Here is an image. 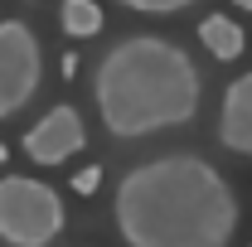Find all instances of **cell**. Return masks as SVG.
Segmentation results:
<instances>
[{"label":"cell","instance_id":"obj_1","mask_svg":"<svg viewBox=\"0 0 252 247\" xmlns=\"http://www.w3.org/2000/svg\"><path fill=\"white\" fill-rule=\"evenodd\" d=\"M112 214L126 247H228L238 194L204 155H156L126 170Z\"/></svg>","mask_w":252,"mask_h":247},{"label":"cell","instance_id":"obj_2","mask_svg":"<svg viewBox=\"0 0 252 247\" xmlns=\"http://www.w3.org/2000/svg\"><path fill=\"white\" fill-rule=\"evenodd\" d=\"M204 78L180 44L160 34H131L112 44L93 73V102L107 136L146 141L194 122Z\"/></svg>","mask_w":252,"mask_h":247},{"label":"cell","instance_id":"obj_3","mask_svg":"<svg viewBox=\"0 0 252 247\" xmlns=\"http://www.w3.org/2000/svg\"><path fill=\"white\" fill-rule=\"evenodd\" d=\"M63 233V199L59 189L30 175L0 180V243L10 247H49Z\"/></svg>","mask_w":252,"mask_h":247},{"label":"cell","instance_id":"obj_4","mask_svg":"<svg viewBox=\"0 0 252 247\" xmlns=\"http://www.w3.org/2000/svg\"><path fill=\"white\" fill-rule=\"evenodd\" d=\"M44 83V49L25 20H0V122L15 117Z\"/></svg>","mask_w":252,"mask_h":247},{"label":"cell","instance_id":"obj_5","mask_svg":"<svg viewBox=\"0 0 252 247\" xmlns=\"http://www.w3.org/2000/svg\"><path fill=\"white\" fill-rule=\"evenodd\" d=\"M83 146H88V126H83V117L73 107L44 112L30 126V136H25V155H30L34 165H63L68 155H78Z\"/></svg>","mask_w":252,"mask_h":247},{"label":"cell","instance_id":"obj_6","mask_svg":"<svg viewBox=\"0 0 252 247\" xmlns=\"http://www.w3.org/2000/svg\"><path fill=\"white\" fill-rule=\"evenodd\" d=\"M219 141L233 155H252V73L233 78L223 93V117H219Z\"/></svg>","mask_w":252,"mask_h":247},{"label":"cell","instance_id":"obj_7","mask_svg":"<svg viewBox=\"0 0 252 247\" xmlns=\"http://www.w3.org/2000/svg\"><path fill=\"white\" fill-rule=\"evenodd\" d=\"M199 39H204V49L214 54V59H223V63H233L238 54H243V25L233 20V15H209L204 25H199Z\"/></svg>","mask_w":252,"mask_h":247},{"label":"cell","instance_id":"obj_8","mask_svg":"<svg viewBox=\"0 0 252 247\" xmlns=\"http://www.w3.org/2000/svg\"><path fill=\"white\" fill-rule=\"evenodd\" d=\"M59 25L63 34H73V39H93L102 30V10H97V0H63L59 5Z\"/></svg>","mask_w":252,"mask_h":247},{"label":"cell","instance_id":"obj_9","mask_svg":"<svg viewBox=\"0 0 252 247\" xmlns=\"http://www.w3.org/2000/svg\"><path fill=\"white\" fill-rule=\"evenodd\" d=\"M126 10H136V15H180L189 5H199V0H117Z\"/></svg>","mask_w":252,"mask_h":247},{"label":"cell","instance_id":"obj_10","mask_svg":"<svg viewBox=\"0 0 252 247\" xmlns=\"http://www.w3.org/2000/svg\"><path fill=\"white\" fill-rule=\"evenodd\" d=\"M97 180H102V170H97V165H88V170H78V175H73V189H78V194H93Z\"/></svg>","mask_w":252,"mask_h":247},{"label":"cell","instance_id":"obj_11","mask_svg":"<svg viewBox=\"0 0 252 247\" xmlns=\"http://www.w3.org/2000/svg\"><path fill=\"white\" fill-rule=\"evenodd\" d=\"M59 68H63V78H73V73H78V54H63Z\"/></svg>","mask_w":252,"mask_h":247},{"label":"cell","instance_id":"obj_12","mask_svg":"<svg viewBox=\"0 0 252 247\" xmlns=\"http://www.w3.org/2000/svg\"><path fill=\"white\" fill-rule=\"evenodd\" d=\"M233 5H238V10H252V0H233Z\"/></svg>","mask_w":252,"mask_h":247},{"label":"cell","instance_id":"obj_13","mask_svg":"<svg viewBox=\"0 0 252 247\" xmlns=\"http://www.w3.org/2000/svg\"><path fill=\"white\" fill-rule=\"evenodd\" d=\"M0 160H5V146H0Z\"/></svg>","mask_w":252,"mask_h":247}]
</instances>
